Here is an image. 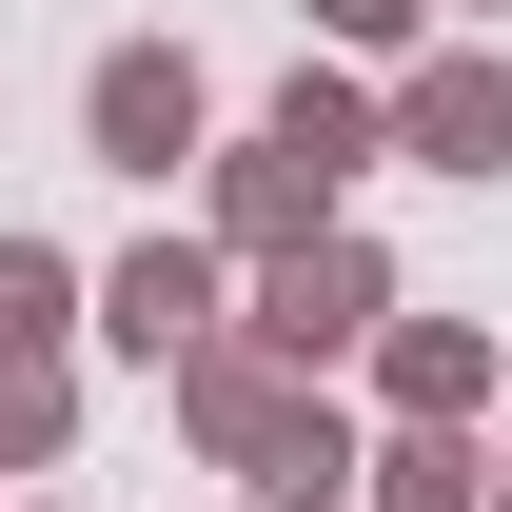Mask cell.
Wrapping results in <instances>:
<instances>
[{
    "mask_svg": "<svg viewBox=\"0 0 512 512\" xmlns=\"http://www.w3.org/2000/svg\"><path fill=\"white\" fill-rule=\"evenodd\" d=\"M335 197H355V178H316L296 138H237V158H217V256H296Z\"/></svg>",
    "mask_w": 512,
    "mask_h": 512,
    "instance_id": "obj_8",
    "label": "cell"
},
{
    "mask_svg": "<svg viewBox=\"0 0 512 512\" xmlns=\"http://www.w3.org/2000/svg\"><path fill=\"white\" fill-rule=\"evenodd\" d=\"M355 512H493V453H473V434H414V414H394V434L355 453Z\"/></svg>",
    "mask_w": 512,
    "mask_h": 512,
    "instance_id": "obj_9",
    "label": "cell"
},
{
    "mask_svg": "<svg viewBox=\"0 0 512 512\" xmlns=\"http://www.w3.org/2000/svg\"><path fill=\"white\" fill-rule=\"evenodd\" d=\"M79 453V256L0 237V473H60Z\"/></svg>",
    "mask_w": 512,
    "mask_h": 512,
    "instance_id": "obj_2",
    "label": "cell"
},
{
    "mask_svg": "<svg viewBox=\"0 0 512 512\" xmlns=\"http://www.w3.org/2000/svg\"><path fill=\"white\" fill-rule=\"evenodd\" d=\"M79 138H99V158H119V178H178L197 138H217V79H197L178 40H119V60L79 79Z\"/></svg>",
    "mask_w": 512,
    "mask_h": 512,
    "instance_id": "obj_6",
    "label": "cell"
},
{
    "mask_svg": "<svg viewBox=\"0 0 512 512\" xmlns=\"http://www.w3.org/2000/svg\"><path fill=\"white\" fill-rule=\"evenodd\" d=\"M375 138L434 158V178H512V60H493V40H414L394 99H375Z\"/></svg>",
    "mask_w": 512,
    "mask_h": 512,
    "instance_id": "obj_5",
    "label": "cell"
},
{
    "mask_svg": "<svg viewBox=\"0 0 512 512\" xmlns=\"http://www.w3.org/2000/svg\"><path fill=\"white\" fill-rule=\"evenodd\" d=\"M40 512H60V493H40Z\"/></svg>",
    "mask_w": 512,
    "mask_h": 512,
    "instance_id": "obj_14",
    "label": "cell"
},
{
    "mask_svg": "<svg viewBox=\"0 0 512 512\" xmlns=\"http://www.w3.org/2000/svg\"><path fill=\"white\" fill-rule=\"evenodd\" d=\"M375 316H394V256L355 237V217H316L296 256H256V296H237V335L276 355V375H335V355H375Z\"/></svg>",
    "mask_w": 512,
    "mask_h": 512,
    "instance_id": "obj_3",
    "label": "cell"
},
{
    "mask_svg": "<svg viewBox=\"0 0 512 512\" xmlns=\"http://www.w3.org/2000/svg\"><path fill=\"white\" fill-rule=\"evenodd\" d=\"M178 434L197 473H237V512H355V414H335V375H276L256 335H197L178 355Z\"/></svg>",
    "mask_w": 512,
    "mask_h": 512,
    "instance_id": "obj_1",
    "label": "cell"
},
{
    "mask_svg": "<svg viewBox=\"0 0 512 512\" xmlns=\"http://www.w3.org/2000/svg\"><path fill=\"white\" fill-rule=\"evenodd\" d=\"M434 20H493V0H434Z\"/></svg>",
    "mask_w": 512,
    "mask_h": 512,
    "instance_id": "obj_12",
    "label": "cell"
},
{
    "mask_svg": "<svg viewBox=\"0 0 512 512\" xmlns=\"http://www.w3.org/2000/svg\"><path fill=\"white\" fill-rule=\"evenodd\" d=\"M79 335H119L138 375H178L197 335H237V256L217 237H138L119 276H79Z\"/></svg>",
    "mask_w": 512,
    "mask_h": 512,
    "instance_id": "obj_4",
    "label": "cell"
},
{
    "mask_svg": "<svg viewBox=\"0 0 512 512\" xmlns=\"http://www.w3.org/2000/svg\"><path fill=\"white\" fill-rule=\"evenodd\" d=\"M316 40H335V60H414V40H434V0H316Z\"/></svg>",
    "mask_w": 512,
    "mask_h": 512,
    "instance_id": "obj_11",
    "label": "cell"
},
{
    "mask_svg": "<svg viewBox=\"0 0 512 512\" xmlns=\"http://www.w3.org/2000/svg\"><path fill=\"white\" fill-rule=\"evenodd\" d=\"M375 414L473 434V414H493V335H473V316H375Z\"/></svg>",
    "mask_w": 512,
    "mask_h": 512,
    "instance_id": "obj_7",
    "label": "cell"
},
{
    "mask_svg": "<svg viewBox=\"0 0 512 512\" xmlns=\"http://www.w3.org/2000/svg\"><path fill=\"white\" fill-rule=\"evenodd\" d=\"M256 138H296L316 178H355V158H394V138H375V79H335V60H296V79H276V99H256Z\"/></svg>",
    "mask_w": 512,
    "mask_h": 512,
    "instance_id": "obj_10",
    "label": "cell"
},
{
    "mask_svg": "<svg viewBox=\"0 0 512 512\" xmlns=\"http://www.w3.org/2000/svg\"><path fill=\"white\" fill-rule=\"evenodd\" d=\"M493 512H512V453H493Z\"/></svg>",
    "mask_w": 512,
    "mask_h": 512,
    "instance_id": "obj_13",
    "label": "cell"
}]
</instances>
